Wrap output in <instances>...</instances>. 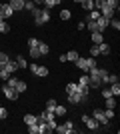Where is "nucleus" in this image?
Masks as SVG:
<instances>
[{
  "instance_id": "nucleus-1",
  "label": "nucleus",
  "mask_w": 120,
  "mask_h": 134,
  "mask_svg": "<svg viewBox=\"0 0 120 134\" xmlns=\"http://www.w3.org/2000/svg\"><path fill=\"white\" fill-rule=\"evenodd\" d=\"M32 16H34V24L36 26H44V24H48L50 22V10H48V8H44V6H42V8H38V6H36L34 10H32Z\"/></svg>"
},
{
  "instance_id": "nucleus-2",
  "label": "nucleus",
  "mask_w": 120,
  "mask_h": 134,
  "mask_svg": "<svg viewBox=\"0 0 120 134\" xmlns=\"http://www.w3.org/2000/svg\"><path fill=\"white\" fill-rule=\"evenodd\" d=\"M74 64L82 70V72H88L90 68L96 66V58H92V56H90V58H82V56H78V60H76Z\"/></svg>"
},
{
  "instance_id": "nucleus-3",
  "label": "nucleus",
  "mask_w": 120,
  "mask_h": 134,
  "mask_svg": "<svg viewBox=\"0 0 120 134\" xmlns=\"http://www.w3.org/2000/svg\"><path fill=\"white\" fill-rule=\"evenodd\" d=\"M82 122H84V126L90 130V132H96V130L100 128V124H98L96 120L90 116V114H82Z\"/></svg>"
},
{
  "instance_id": "nucleus-4",
  "label": "nucleus",
  "mask_w": 120,
  "mask_h": 134,
  "mask_svg": "<svg viewBox=\"0 0 120 134\" xmlns=\"http://www.w3.org/2000/svg\"><path fill=\"white\" fill-rule=\"evenodd\" d=\"M90 116L94 118V120H96L98 124H102V126H108V124H110V120H108V118H106V114H104V110H100V108H96V110L92 112Z\"/></svg>"
},
{
  "instance_id": "nucleus-5",
  "label": "nucleus",
  "mask_w": 120,
  "mask_h": 134,
  "mask_svg": "<svg viewBox=\"0 0 120 134\" xmlns=\"http://www.w3.org/2000/svg\"><path fill=\"white\" fill-rule=\"evenodd\" d=\"M0 92H4V96L8 98V100H16L18 96H20L16 90L12 88V86H8V84H2V86H0Z\"/></svg>"
},
{
  "instance_id": "nucleus-6",
  "label": "nucleus",
  "mask_w": 120,
  "mask_h": 134,
  "mask_svg": "<svg viewBox=\"0 0 120 134\" xmlns=\"http://www.w3.org/2000/svg\"><path fill=\"white\" fill-rule=\"evenodd\" d=\"M54 116H56V114L52 110H44V112H38V114H36V120H38V122H52V120H56Z\"/></svg>"
},
{
  "instance_id": "nucleus-7",
  "label": "nucleus",
  "mask_w": 120,
  "mask_h": 134,
  "mask_svg": "<svg viewBox=\"0 0 120 134\" xmlns=\"http://www.w3.org/2000/svg\"><path fill=\"white\" fill-rule=\"evenodd\" d=\"M54 130H56L58 134H72V132H76L74 124L70 122V120H68V122H64L62 126H58V124H56V128H54Z\"/></svg>"
},
{
  "instance_id": "nucleus-8",
  "label": "nucleus",
  "mask_w": 120,
  "mask_h": 134,
  "mask_svg": "<svg viewBox=\"0 0 120 134\" xmlns=\"http://www.w3.org/2000/svg\"><path fill=\"white\" fill-rule=\"evenodd\" d=\"M0 14H2V16H4V20H6V18H10L12 14H14V10L10 8V4H8V2H0Z\"/></svg>"
},
{
  "instance_id": "nucleus-9",
  "label": "nucleus",
  "mask_w": 120,
  "mask_h": 134,
  "mask_svg": "<svg viewBox=\"0 0 120 134\" xmlns=\"http://www.w3.org/2000/svg\"><path fill=\"white\" fill-rule=\"evenodd\" d=\"M8 4H10V8H12L14 12L24 10V0H8Z\"/></svg>"
},
{
  "instance_id": "nucleus-10",
  "label": "nucleus",
  "mask_w": 120,
  "mask_h": 134,
  "mask_svg": "<svg viewBox=\"0 0 120 134\" xmlns=\"http://www.w3.org/2000/svg\"><path fill=\"white\" fill-rule=\"evenodd\" d=\"M48 74H50V70H48L46 66H42V64H38L36 70H34V76H40V78H46Z\"/></svg>"
},
{
  "instance_id": "nucleus-11",
  "label": "nucleus",
  "mask_w": 120,
  "mask_h": 134,
  "mask_svg": "<svg viewBox=\"0 0 120 134\" xmlns=\"http://www.w3.org/2000/svg\"><path fill=\"white\" fill-rule=\"evenodd\" d=\"M96 26H98V32H104L106 28H108V18H104V16H100L96 20Z\"/></svg>"
},
{
  "instance_id": "nucleus-12",
  "label": "nucleus",
  "mask_w": 120,
  "mask_h": 134,
  "mask_svg": "<svg viewBox=\"0 0 120 134\" xmlns=\"http://www.w3.org/2000/svg\"><path fill=\"white\" fill-rule=\"evenodd\" d=\"M0 68H6V70H8L10 74H14V72L18 70V64H16V60H8L4 66H0Z\"/></svg>"
},
{
  "instance_id": "nucleus-13",
  "label": "nucleus",
  "mask_w": 120,
  "mask_h": 134,
  "mask_svg": "<svg viewBox=\"0 0 120 134\" xmlns=\"http://www.w3.org/2000/svg\"><path fill=\"white\" fill-rule=\"evenodd\" d=\"M26 88H28V86H26V82H24V80H16V84H14V90H16L18 94L26 92Z\"/></svg>"
},
{
  "instance_id": "nucleus-14",
  "label": "nucleus",
  "mask_w": 120,
  "mask_h": 134,
  "mask_svg": "<svg viewBox=\"0 0 120 134\" xmlns=\"http://www.w3.org/2000/svg\"><path fill=\"white\" fill-rule=\"evenodd\" d=\"M98 52H100L102 56H108L110 54V46L106 44V42H100V44H98Z\"/></svg>"
},
{
  "instance_id": "nucleus-15",
  "label": "nucleus",
  "mask_w": 120,
  "mask_h": 134,
  "mask_svg": "<svg viewBox=\"0 0 120 134\" xmlns=\"http://www.w3.org/2000/svg\"><path fill=\"white\" fill-rule=\"evenodd\" d=\"M38 50H40V56H46V54H50V46L46 44V42H40Z\"/></svg>"
},
{
  "instance_id": "nucleus-16",
  "label": "nucleus",
  "mask_w": 120,
  "mask_h": 134,
  "mask_svg": "<svg viewBox=\"0 0 120 134\" xmlns=\"http://www.w3.org/2000/svg\"><path fill=\"white\" fill-rule=\"evenodd\" d=\"M60 2H62V0H44V8H48V10H50V8H54V6H60Z\"/></svg>"
},
{
  "instance_id": "nucleus-17",
  "label": "nucleus",
  "mask_w": 120,
  "mask_h": 134,
  "mask_svg": "<svg viewBox=\"0 0 120 134\" xmlns=\"http://www.w3.org/2000/svg\"><path fill=\"white\" fill-rule=\"evenodd\" d=\"M36 122H38V120H36V114H26V116H24V124H26V126L36 124Z\"/></svg>"
},
{
  "instance_id": "nucleus-18",
  "label": "nucleus",
  "mask_w": 120,
  "mask_h": 134,
  "mask_svg": "<svg viewBox=\"0 0 120 134\" xmlns=\"http://www.w3.org/2000/svg\"><path fill=\"white\" fill-rule=\"evenodd\" d=\"M80 4H82V8H84L86 12H90V10H94V2H92V0H82V2H80Z\"/></svg>"
},
{
  "instance_id": "nucleus-19",
  "label": "nucleus",
  "mask_w": 120,
  "mask_h": 134,
  "mask_svg": "<svg viewBox=\"0 0 120 134\" xmlns=\"http://www.w3.org/2000/svg\"><path fill=\"white\" fill-rule=\"evenodd\" d=\"M78 50H70L68 52V54H66V60H68V62H76V60H78Z\"/></svg>"
},
{
  "instance_id": "nucleus-20",
  "label": "nucleus",
  "mask_w": 120,
  "mask_h": 134,
  "mask_svg": "<svg viewBox=\"0 0 120 134\" xmlns=\"http://www.w3.org/2000/svg\"><path fill=\"white\" fill-rule=\"evenodd\" d=\"M110 92H112V96H120V82H114V84H110Z\"/></svg>"
},
{
  "instance_id": "nucleus-21",
  "label": "nucleus",
  "mask_w": 120,
  "mask_h": 134,
  "mask_svg": "<svg viewBox=\"0 0 120 134\" xmlns=\"http://www.w3.org/2000/svg\"><path fill=\"white\" fill-rule=\"evenodd\" d=\"M92 42H94V44H100V42H104L102 32H92Z\"/></svg>"
},
{
  "instance_id": "nucleus-22",
  "label": "nucleus",
  "mask_w": 120,
  "mask_h": 134,
  "mask_svg": "<svg viewBox=\"0 0 120 134\" xmlns=\"http://www.w3.org/2000/svg\"><path fill=\"white\" fill-rule=\"evenodd\" d=\"M104 102H106V108H114V110H116V98H114V96L104 98Z\"/></svg>"
},
{
  "instance_id": "nucleus-23",
  "label": "nucleus",
  "mask_w": 120,
  "mask_h": 134,
  "mask_svg": "<svg viewBox=\"0 0 120 134\" xmlns=\"http://www.w3.org/2000/svg\"><path fill=\"white\" fill-rule=\"evenodd\" d=\"M98 18H100V12L98 10H90L88 16H86V22H88V20H98Z\"/></svg>"
},
{
  "instance_id": "nucleus-24",
  "label": "nucleus",
  "mask_w": 120,
  "mask_h": 134,
  "mask_svg": "<svg viewBox=\"0 0 120 134\" xmlns=\"http://www.w3.org/2000/svg\"><path fill=\"white\" fill-rule=\"evenodd\" d=\"M70 92H78V84L76 82H68L66 84V94H70Z\"/></svg>"
},
{
  "instance_id": "nucleus-25",
  "label": "nucleus",
  "mask_w": 120,
  "mask_h": 134,
  "mask_svg": "<svg viewBox=\"0 0 120 134\" xmlns=\"http://www.w3.org/2000/svg\"><path fill=\"white\" fill-rule=\"evenodd\" d=\"M54 114H56V116H64V114H66V106H62V104H56V108H54Z\"/></svg>"
},
{
  "instance_id": "nucleus-26",
  "label": "nucleus",
  "mask_w": 120,
  "mask_h": 134,
  "mask_svg": "<svg viewBox=\"0 0 120 134\" xmlns=\"http://www.w3.org/2000/svg\"><path fill=\"white\" fill-rule=\"evenodd\" d=\"M114 82H118V76H116V74H108L102 84H114Z\"/></svg>"
},
{
  "instance_id": "nucleus-27",
  "label": "nucleus",
  "mask_w": 120,
  "mask_h": 134,
  "mask_svg": "<svg viewBox=\"0 0 120 134\" xmlns=\"http://www.w3.org/2000/svg\"><path fill=\"white\" fill-rule=\"evenodd\" d=\"M104 2H106V6H108V8H112V10H118V6H120L118 0H104Z\"/></svg>"
},
{
  "instance_id": "nucleus-28",
  "label": "nucleus",
  "mask_w": 120,
  "mask_h": 134,
  "mask_svg": "<svg viewBox=\"0 0 120 134\" xmlns=\"http://www.w3.org/2000/svg\"><path fill=\"white\" fill-rule=\"evenodd\" d=\"M6 32H10V26L6 20H0V34H6Z\"/></svg>"
},
{
  "instance_id": "nucleus-29",
  "label": "nucleus",
  "mask_w": 120,
  "mask_h": 134,
  "mask_svg": "<svg viewBox=\"0 0 120 134\" xmlns=\"http://www.w3.org/2000/svg\"><path fill=\"white\" fill-rule=\"evenodd\" d=\"M86 28H88V30H90V32H98L96 20H88V22H86Z\"/></svg>"
},
{
  "instance_id": "nucleus-30",
  "label": "nucleus",
  "mask_w": 120,
  "mask_h": 134,
  "mask_svg": "<svg viewBox=\"0 0 120 134\" xmlns=\"http://www.w3.org/2000/svg\"><path fill=\"white\" fill-rule=\"evenodd\" d=\"M70 18H72V12L70 10H66V8L60 10V20H70Z\"/></svg>"
},
{
  "instance_id": "nucleus-31",
  "label": "nucleus",
  "mask_w": 120,
  "mask_h": 134,
  "mask_svg": "<svg viewBox=\"0 0 120 134\" xmlns=\"http://www.w3.org/2000/svg\"><path fill=\"white\" fill-rule=\"evenodd\" d=\"M108 26H112L114 30H120V20H118V18H110V20H108Z\"/></svg>"
},
{
  "instance_id": "nucleus-32",
  "label": "nucleus",
  "mask_w": 120,
  "mask_h": 134,
  "mask_svg": "<svg viewBox=\"0 0 120 134\" xmlns=\"http://www.w3.org/2000/svg\"><path fill=\"white\" fill-rule=\"evenodd\" d=\"M36 8V4L32 2V0H24V10H28V12H32Z\"/></svg>"
},
{
  "instance_id": "nucleus-33",
  "label": "nucleus",
  "mask_w": 120,
  "mask_h": 134,
  "mask_svg": "<svg viewBox=\"0 0 120 134\" xmlns=\"http://www.w3.org/2000/svg\"><path fill=\"white\" fill-rule=\"evenodd\" d=\"M76 84H80V86H88V74L84 72V74L78 78V82H76Z\"/></svg>"
},
{
  "instance_id": "nucleus-34",
  "label": "nucleus",
  "mask_w": 120,
  "mask_h": 134,
  "mask_svg": "<svg viewBox=\"0 0 120 134\" xmlns=\"http://www.w3.org/2000/svg\"><path fill=\"white\" fill-rule=\"evenodd\" d=\"M8 60H10V56L6 54V52H2V50H0V66H4V64H6Z\"/></svg>"
},
{
  "instance_id": "nucleus-35",
  "label": "nucleus",
  "mask_w": 120,
  "mask_h": 134,
  "mask_svg": "<svg viewBox=\"0 0 120 134\" xmlns=\"http://www.w3.org/2000/svg\"><path fill=\"white\" fill-rule=\"evenodd\" d=\"M56 104H58V102L54 100V98H50V100L46 102V110H52V112H54V108H56Z\"/></svg>"
},
{
  "instance_id": "nucleus-36",
  "label": "nucleus",
  "mask_w": 120,
  "mask_h": 134,
  "mask_svg": "<svg viewBox=\"0 0 120 134\" xmlns=\"http://www.w3.org/2000/svg\"><path fill=\"white\" fill-rule=\"evenodd\" d=\"M16 64H18V68H26V66H28L26 60H24V56H18V58H16Z\"/></svg>"
},
{
  "instance_id": "nucleus-37",
  "label": "nucleus",
  "mask_w": 120,
  "mask_h": 134,
  "mask_svg": "<svg viewBox=\"0 0 120 134\" xmlns=\"http://www.w3.org/2000/svg\"><path fill=\"white\" fill-rule=\"evenodd\" d=\"M104 114H106V118H108V120H112V118H114V114H116V110H114V108H106V110H104Z\"/></svg>"
},
{
  "instance_id": "nucleus-38",
  "label": "nucleus",
  "mask_w": 120,
  "mask_h": 134,
  "mask_svg": "<svg viewBox=\"0 0 120 134\" xmlns=\"http://www.w3.org/2000/svg\"><path fill=\"white\" fill-rule=\"evenodd\" d=\"M30 56H32L34 60H38V58H40V50H38V46H36V48H30Z\"/></svg>"
},
{
  "instance_id": "nucleus-39",
  "label": "nucleus",
  "mask_w": 120,
  "mask_h": 134,
  "mask_svg": "<svg viewBox=\"0 0 120 134\" xmlns=\"http://www.w3.org/2000/svg\"><path fill=\"white\" fill-rule=\"evenodd\" d=\"M38 44H40L38 38H28V48H36Z\"/></svg>"
},
{
  "instance_id": "nucleus-40",
  "label": "nucleus",
  "mask_w": 120,
  "mask_h": 134,
  "mask_svg": "<svg viewBox=\"0 0 120 134\" xmlns=\"http://www.w3.org/2000/svg\"><path fill=\"white\" fill-rule=\"evenodd\" d=\"M90 56H92V58H96V56H100V52H98V44H94V46L90 48Z\"/></svg>"
},
{
  "instance_id": "nucleus-41",
  "label": "nucleus",
  "mask_w": 120,
  "mask_h": 134,
  "mask_svg": "<svg viewBox=\"0 0 120 134\" xmlns=\"http://www.w3.org/2000/svg\"><path fill=\"white\" fill-rule=\"evenodd\" d=\"M28 132L30 134H38V122H36V124H30V126H28Z\"/></svg>"
},
{
  "instance_id": "nucleus-42",
  "label": "nucleus",
  "mask_w": 120,
  "mask_h": 134,
  "mask_svg": "<svg viewBox=\"0 0 120 134\" xmlns=\"http://www.w3.org/2000/svg\"><path fill=\"white\" fill-rule=\"evenodd\" d=\"M6 116H8V110H6V108L2 106V104H0V120H4Z\"/></svg>"
},
{
  "instance_id": "nucleus-43",
  "label": "nucleus",
  "mask_w": 120,
  "mask_h": 134,
  "mask_svg": "<svg viewBox=\"0 0 120 134\" xmlns=\"http://www.w3.org/2000/svg\"><path fill=\"white\" fill-rule=\"evenodd\" d=\"M108 96H112V92H110L108 88H104L102 90V98H108Z\"/></svg>"
},
{
  "instance_id": "nucleus-44",
  "label": "nucleus",
  "mask_w": 120,
  "mask_h": 134,
  "mask_svg": "<svg viewBox=\"0 0 120 134\" xmlns=\"http://www.w3.org/2000/svg\"><path fill=\"white\" fill-rule=\"evenodd\" d=\"M32 2H34L36 6H40V4H44V0H32Z\"/></svg>"
},
{
  "instance_id": "nucleus-45",
  "label": "nucleus",
  "mask_w": 120,
  "mask_h": 134,
  "mask_svg": "<svg viewBox=\"0 0 120 134\" xmlns=\"http://www.w3.org/2000/svg\"><path fill=\"white\" fill-rule=\"evenodd\" d=\"M74 2H78V4H80V2H82V0H74Z\"/></svg>"
},
{
  "instance_id": "nucleus-46",
  "label": "nucleus",
  "mask_w": 120,
  "mask_h": 134,
  "mask_svg": "<svg viewBox=\"0 0 120 134\" xmlns=\"http://www.w3.org/2000/svg\"><path fill=\"white\" fill-rule=\"evenodd\" d=\"M92 2H96V0H92Z\"/></svg>"
},
{
  "instance_id": "nucleus-47",
  "label": "nucleus",
  "mask_w": 120,
  "mask_h": 134,
  "mask_svg": "<svg viewBox=\"0 0 120 134\" xmlns=\"http://www.w3.org/2000/svg\"><path fill=\"white\" fill-rule=\"evenodd\" d=\"M62 2H64V0H62Z\"/></svg>"
}]
</instances>
